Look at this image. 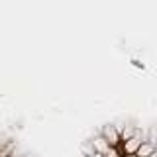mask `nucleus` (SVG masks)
Returning a JSON list of instances; mask_svg holds the SVG:
<instances>
[{
  "label": "nucleus",
  "mask_w": 157,
  "mask_h": 157,
  "mask_svg": "<svg viewBox=\"0 0 157 157\" xmlns=\"http://www.w3.org/2000/svg\"><path fill=\"white\" fill-rule=\"evenodd\" d=\"M140 145H141V141H140V140H136V137H132V140H128V144H126V149L130 151V153H137Z\"/></svg>",
  "instance_id": "1"
},
{
  "label": "nucleus",
  "mask_w": 157,
  "mask_h": 157,
  "mask_svg": "<svg viewBox=\"0 0 157 157\" xmlns=\"http://www.w3.org/2000/svg\"><path fill=\"white\" fill-rule=\"evenodd\" d=\"M94 145H96L98 153H102V155H104V153H106V149L110 147V144H106V140H102V137H98V140L94 141Z\"/></svg>",
  "instance_id": "2"
},
{
  "label": "nucleus",
  "mask_w": 157,
  "mask_h": 157,
  "mask_svg": "<svg viewBox=\"0 0 157 157\" xmlns=\"http://www.w3.org/2000/svg\"><path fill=\"white\" fill-rule=\"evenodd\" d=\"M151 151H153L151 145H140V149H137V157H151Z\"/></svg>",
  "instance_id": "3"
},
{
  "label": "nucleus",
  "mask_w": 157,
  "mask_h": 157,
  "mask_svg": "<svg viewBox=\"0 0 157 157\" xmlns=\"http://www.w3.org/2000/svg\"><path fill=\"white\" fill-rule=\"evenodd\" d=\"M104 157H116V149H114V147H108L106 153H104Z\"/></svg>",
  "instance_id": "4"
},
{
  "label": "nucleus",
  "mask_w": 157,
  "mask_h": 157,
  "mask_svg": "<svg viewBox=\"0 0 157 157\" xmlns=\"http://www.w3.org/2000/svg\"><path fill=\"white\" fill-rule=\"evenodd\" d=\"M92 157H104V155H102V153H94V155H92Z\"/></svg>",
  "instance_id": "5"
},
{
  "label": "nucleus",
  "mask_w": 157,
  "mask_h": 157,
  "mask_svg": "<svg viewBox=\"0 0 157 157\" xmlns=\"http://www.w3.org/2000/svg\"><path fill=\"white\" fill-rule=\"evenodd\" d=\"M130 157H134V155H130Z\"/></svg>",
  "instance_id": "6"
}]
</instances>
